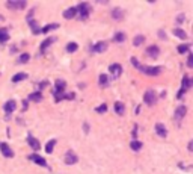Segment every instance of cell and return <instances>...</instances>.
Listing matches in <instances>:
<instances>
[{"instance_id":"obj_1","label":"cell","mask_w":193,"mask_h":174,"mask_svg":"<svg viewBox=\"0 0 193 174\" xmlns=\"http://www.w3.org/2000/svg\"><path fill=\"white\" fill-rule=\"evenodd\" d=\"M139 70L148 76H157V74L161 73V67H148V65H139Z\"/></svg>"},{"instance_id":"obj_2","label":"cell","mask_w":193,"mask_h":174,"mask_svg":"<svg viewBox=\"0 0 193 174\" xmlns=\"http://www.w3.org/2000/svg\"><path fill=\"white\" fill-rule=\"evenodd\" d=\"M76 9H77V12L80 14V17H82V20H86V18L89 17V14H91V11H92V9H91V5H89V3H86V2H83V3H80V5H79V6H77Z\"/></svg>"},{"instance_id":"obj_3","label":"cell","mask_w":193,"mask_h":174,"mask_svg":"<svg viewBox=\"0 0 193 174\" xmlns=\"http://www.w3.org/2000/svg\"><path fill=\"white\" fill-rule=\"evenodd\" d=\"M143 100H145V103H147V105L152 106L157 102V94L152 89H148L147 92H145V95H143Z\"/></svg>"},{"instance_id":"obj_4","label":"cell","mask_w":193,"mask_h":174,"mask_svg":"<svg viewBox=\"0 0 193 174\" xmlns=\"http://www.w3.org/2000/svg\"><path fill=\"white\" fill-rule=\"evenodd\" d=\"M0 152H2V155L5 156V158H12L14 156V152H12V148L6 144V142H0Z\"/></svg>"},{"instance_id":"obj_5","label":"cell","mask_w":193,"mask_h":174,"mask_svg":"<svg viewBox=\"0 0 193 174\" xmlns=\"http://www.w3.org/2000/svg\"><path fill=\"white\" fill-rule=\"evenodd\" d=\"M107 47H109V44L106 41H100V42H96V44L92 45V52L94 53H103V52H106Z\"/></svg>"},{"instance_id":"obj_6","label":"cell","mask_w":193,"mask_h":174,"mask_svg":"<svg viewBox=\"0 0 193 174\" xmlns=\"http://www.w3.org/2000/svg\"><path fill=\"white\" fill-rule=\"evenodd\" d=\"M186 114H187V108L186 106H180V108H177V111H175V121H177V124H180V121L186 117Z\"/></svg>"},{"instance_id":"obj_7","label":"cell","mask_w":193,"mask_h":174,"mask_svg":"<svg viewBox=\"0 0 193 174\" xmlns=\"http://www.w3.org/2000/svg\"><path fill=\"white\" fill-rule=\"evenodd\" d=\"M77 161H79V158H77L76 153H72V152H66V155H65V164H66V165L77 164Z\"/></svg>"},{"instance_id":"obj_8","label":"cell","mask_w":193,"mask_h":174,"mask_svg":"<svg viewBox=\"0 0 193 174\" xmlns=\"http://www.w3.org/2000/svg\"><path fill=\"white\" fill-rule=\"evenodd\" d=\"M6 6L9 9H24L26 8V2L24 0H21V2H8Z\"/></svg>"},{"instance_id":"obj_9","label":"cell","mask_w":193,"mask_h":174,"mask_svg":"<svg viewBox=\"0 0 193 174\" xmlns=\"http://www.w3.org/2000/svg\"><path fill=\"white\" fill-rule=\"evenodd\" d=\"M17 109V103H15V100H8L5 105H3V111L6 112V114H11V112H14Z\"/></svg>"},{"instance_id":"obj_10","label":"cell","mask_w":193,"mask_h":174,"mask_svg":"<svg viewBox=\"0 0 193 174\" xmlns=\"http://www.w3.org/2000/svg\"><path fill=\"white\" fill-rule=\"evenodd\" d=\"M109 71L112 73L113 77H118L119 74H121V71H122V67H121L119 64H112V65L109 67Z\"/></svg>"},{"instance_id":"obj_11","label":"cell","mask_w":193,"mask_h":174,"mask_svg":"<svg viewBox=\"0 0 193 174\" xmlns=\"http://www.w3.org/2000/svg\"><path fill=\"white\" fill-rule=\"evenodd\" d=\"M155 133H157L158 136H161V138H166L167 130H166V127L163 126L161 123H157V124H155Z\"/></svg>"},{"instance_id":"obj_12","label":"cell","mask_w":193,"mask_h":174,"mask_svg":"<svg viewBox=\"0 0 193 174\" xmlns=\"http://www.w3.org/2000/svg\"><path fill=\"white\" fill-rule=\"evenodd\" d=\"M77 15V9H76V6H72V8H68V9H65V12H63V17L66 18V20H71V18H74Z\"/></svg>"},{"instance_id":"obj_13","label":"cell","mask_w":193,"mask_h":174,"mask_svg":"<svg viewBox=\"0 0 193 174\" xmlns=\"http://www.w3.org/2000/svg\"><path fill=\"white\" fill-rule=\"evenodd\" d=\"M55 41H56V38H55V36L44 39V41L41 42V47H39V48H41V52H45V50H47V47H50V45H52V44H53Z\"/></svg>"},{"instance_id":"obj_14","label":"cell","mask_w":193,"mask_h":174,"mask_svg":"<svg viewBox=\"0 0 193 174\" xmlns=\"http://www.w3.org/2000/svg\"><path fill=\"white\" fill-rule=\"evenodd\" d=\"M29 158H30V161L35 162L36 165H41V167H45V165H47V161H45L44 158L38 156V155H32V156H29Z\"/></svg>"},{"instance_id":"obj_15","label":"cell","mask_w":193,"mask_h":174,"mask_svg":"<svg viewBox=\"0 0 193 174\" xmlns=\"http://www.w3.org/2000/svg\"><path fill=\"white\" fill-rule=\"evenodd\" d=\"M158 53H160V50H158V47H155V45H150L147 48V55L151 56V58H157Z\"/></svg>"},{"instance_id":"obj_16","label":"cell","mask_w":193,"mask_h":174,"mask_svg":"<svg viewBox=\"0 0 193 174\" xmlns=\"http://www.w3.org/2000/svg\"><path fill=\"white\" fill-rule=\"evenodd\" d=\"M112 17H113L115 20H122V18H124V11L119 9V8H115V9L112 11Z\"/></svg>"},{"instance_id":"obj_17","label":"cell","mask_w":193,"mask_h":174,"mask_svg":"<svg viewBox=\"0 0 193 174\" xmlns=\"http://www.w3.org/2000/svg\"><path fill=\"white\" fill-rule=\"evenodd\" d=\"M59 28V24L57 23H52V24H47V26L45 28H42V33H48V32H52V30H56Z\"/></svg>"},{"instance_id":"obj_18","label":"cell","mask_w":193,"mask_h":174,"mask_svg":"<svg viewBox=\"0 0 193 174\" xmlns=\"http://www.w3.org/2000/svg\"><path fill=\"white\" fill-rule=\"evenodd\" d=\"M27 144L33 148V150H38V148H39V141H38L36 138H33V136H29V138H27Z\"/></svg>"},{"instance_id":"obj_19","label":"cell","mask_w":193,"mask_h":174,"mask_svg":"<svg viewBox=\"0 0 193 174\" xmlns=\"http://www.w3.org/2000/svg\"><path fill=\"white\" fill-rule=\"evenodd\" d=\"M29 100H30V102H41V100H42V94H41V91L32 92V94L29 95Z\"/></svg>"},{"instance_id":"obj_20","label":"cell","mask_w":193,"mask_h":174,"mask_svg":"<svg viewBox=\"0 0 193 174\" xmlns=\"http://www.w3.org/2000/svg\"><path fill=\"white\" fill-rule=\"evenodd\" d=\"M115 112H116L118 115H124V112H125L124 103H121V102H116V103H115Z\"/></svg>"},{"instance_id":"obj_21","label":"cell","mask_w":193,"mask_h":174,"mask_svg":"<svg viewBox=\"0 0 193 174\" xmlns=\"http://www.w3.org/2000/svg\"><path fill=\"white\" fill-rule=\"evenodd\" d=\"M174 35H175L177 38H181V39H186V38H187L186 30H183V29H180V28H175V29H174Z\"/></svg>"},{"instance_id":"obj_22","label":"cell","mask_w":193,"mask_h":174,"mask_svg":"<svg viewBox=\"0 0 193 174\" xmlns=\"http://www.w3.org/2000/svg\"><path fill=\"white\" fill-rule=\"evenodd\" d=\"M9 39V33L6 29H0V44H3Z\"/></svg>"},{"instance_id":"obj_23","label":"cell","mask_w":193,"mask_h":174,"mask_svg":"<svg viewBox=\"0 0 193 174\" xmlns=\"http://www.w3.org/2000/svg\"><path fill=\"white\" fill-rule=\"evenodd\" d=\"M55 145H56V139H50V141L47 142V145H45V152L47 153H53Z\"/></svg>"},{"instance_id":"obj_24","label":"cell","mask_w":193,"mask_h":174,"mask_svg":"<svg viewBox=\"0 0 193 174\" xmlns=\"http://www.w3.org/2000/svg\"><path fill=\"white\" fill-rule=\"evenodd\" d=\"M24 79H27V74H26V73H18V74H15V76L12 77V82H14V83H17V82L24 80Z\"/></svg>"},{"instance_id":"obj_25","label":"cell","mask_w":193,"mask_h":174,"mask_svg":"<svg viewBox=\"0 0 193 174\" xmlns=\"http://www.w3.org/2000/svg\"><path fill=\"white\" fill-rule=\"evenodd\" d=\"M130 147H131V150H134V152H139L140 148H142V142L140 141H131V144H130Z\"/></svg>"},{"instance_id":"obj_26","label":"cell","mask_w":193,"mask_h":174,"mask_svg":"<svg viewBox=\"0 0 193 174\" xmlns=\"http://www.w3.org/2000/svg\"><path fill=\"white\" fill-rule=\"evenodd\" d=\"M65 86H66V82L65 80H56V92H59V91H63L65 89Z\"/></svg>"},{"instance_id":"obj_27","label":"cell","mask_w":193,"mask_h":174,"mask_svg":"<svg viewBox=\"0 0 193 174\" xmlns=\"http://www.w3.org/2000/svg\"><path fill=\"white\" fill-rule=\"evenodd\" d=\"M100 85L104 88L109 85V77H107V74H100Z\"/></svg>"},{"instance_id":"obj_28","label":"cell","mask_w":193,"mask_h":174,"mask_svg":"<svg viewBox=\"0 0 193 174\" xmlns=\"http://www.w3.org/2000/svg\"><path fill=\"white\" fill-rule=\"evenodd\" d=\"M190 85H192V82H190V79H189L187 76H184V77H183V88H181V89H184V91H187V89H190Z\"/></svg>"},{"instance_id":"obj_29","label":"cell","mask_w":193,"mask_h":174,"mask_svg":"<svg viewBox=\"0 0 193 174\" xmlns=\"http://www.w3.org/2000/svg\"><path fill=\"white\" fill-rule=\"evenodd\" d=\"M79 48V45H77V42H69L68 45H66V52H69V53H72V52H76Z\"/></svg>"},{"instance_id":"obj_30","label":"cell","mask_w":193,"mask_h":174,"mask_svg":"<svg viewBox=\"0 0 193 174\" xmlns=\"http://www.w3.org/2000/svg\"><path fill=\"white\" fill-rule=\"evenodd\" d=\"M116 42H124L125 41V33H122V32H118L116 35H115V38H113Z\"/></svg>"},{"instance_id":"obj_31","label":"cell","mask_w":193,"mask_h":174,"mask_svg":"<svg viewBox=\"0 0 193 174\" xmlns=\"http://www.w3.org/2000/svg\"><path fill=\"white\" fill-rule=\"evenodd\" d=\"M143 41H145V36H143V35H137V36H134V39H133V45H140Z\"/></svg>"},{"instance_id":"obj_32","label":"cell","mask_w":193,"mask_h":174,"mask_svg":"<svg viewBox=\"0 0 193 174\" xmlns=\"http://www.w3.org/2000/svg\"><path fill=\"white\" fill-rule=\"evenodd\" d=\"M29 21V24H30V28H32V32L33 33H39L41 30H39V28H38V24L35 23V21H32V20H27Z\"/></svg>"},{"instance_id":"obj_33","label":"cell","mask_w":193,"mask_h":174,"mask_svg":"<svg viewBox=\"0 0 193 174\" xmlns=\"http://www.w3.org/2000/svg\"><path fill=\"white\" fill-rule=\"evenodd\" d=\"M189 48H190V45H189V44L178 45V53H186V52H189Z\"/></svg>"},{"instance_id":"obj_34","label":"cell","mask_w":193,"mask_h":174,"mask_svg":"<svg viewBox=\"0 0 193 174\" xmlns=\"http://www.w3.org/2000/svg\"><path fill=\"white\" fill-rule=\"evenodd\" d=\"M29 58H30L29 53H23V55L18 58V62H20V64H24V62H27V61H29Z\"/></svg>"},{"instance_id":"obj_35","label":"cell","mask_w":193,"mask_h":174,"mask_svg":"<svg viewBox=\"0 0 193 174\" xmlns=\"http://www.w3.org/2000/svg\"><path fill=\"white\" fill-rule=\"evenodd\" d=\"M106 111H107V105H104V103L100 105L98 108H96V112H98V114H104Z\"/></svg>"},{"instance_id":"obj_36","label":"cell","mask_w":193,"mask_h":174,"mask_svg":"<svg viewBox=\"0 0 193 174\" xmlns=\"http://www.w3.org/2000/svg\"><path fill=\"white\" fill-rule=\"evenodd\" d=\"M187 65L189 67H193V55L189 53V59H187Z\"/></svg>"},{"instance_id":"obj_37","label":"cell","mask_w":193,"mask_h":174,"mask_svg":"<svg viewBox=\"0 0 193 174\" xmlns=\"http://www.w3.org/2000/svg\"><path fill=\"white\" fill-rule=\"evenodd\" d=\"M130 61H131V64H133V65H134V67H136V68H139V65H140V64H139V61H137V59H136V58H131V59H130Z\"/></svg>"},{"instance_id":"obj_38","label":"cell","mask_w":193,"mask_h":174,"mask_svg":"<svg viewBox=\"0 0 193 174\" xmlns=\"http://www.w3.org/2000/svg\"><path fill=\"white\" fill-rule=\"evenodd\" d=\"M65 98H68V100H74V94L69 92V94H66V95H65Z\"/></svg>"},{"instance_id":"obj_39","label":"cell","mask_w":193,"mask_h":174,"mask_svg":"<svg viewBox=\"0 0 193 174\" xmlns=\"http://www.w3.org/2000/svg\"><path fill=\"white\" fill-rule=\"evenodd\" d=\"M177 21H178V23H183V21H184V15H183V14H181V15H178Z\"/></svg>"},{"instance_id":"obj_40","label":"cell","mask_w":193,"mask_h":174,"mask_svg":"<svg viewBox=\"0 0 193 174\" xmlns=\"http://www.w3.org/2000/svg\"><path fill=\"white\" fill-rule=\"evenodd\" d=\"M160 38H161V39H164V38H166V36H164V32H163V30H160Z\"/></svg>"},{"instance_id":"obj_41","label":"cell","mask_w":193,"mask_h":174,"mask_svg":"<svg viewBox=\"0 0 193 174\" xmlns=\"http://www.w3.org/2000/svg\"><path fill=\"white\" fill-rule=\"evenodd\" d=\"M45 85H47V82H42V83H39V89H42Z\"/></svg>"},{"instance_id":"obj_42","label":"cell","mask_w":193,"mask_h":174,"mask_svg":"<svg viewBox=\"0 0 193 174\" xmlns=\"http://www.w3.org/2000/svg\"><path fill=\"white\" fill-rule=\"evenodd\" d=\"M0 20H2V17H0Z\"/></svg>"}]
</instances>
